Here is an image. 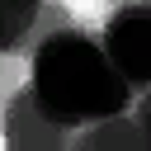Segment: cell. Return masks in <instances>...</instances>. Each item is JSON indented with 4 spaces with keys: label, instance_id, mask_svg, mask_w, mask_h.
Here are the masks:
<instances>
[{
    "label": "cell",
    "instance_id": "obj_2",
    "mask_svg": "<svg viewBox=\"0 0 151 151\" xmlns=\"http://www.w3.org/2000/svg\"><path fill=\"white\" fill-rule=\"evenodd\" d=\"M85 132H90V123H80V127H57V123H47V118H38V109H33V99H28V90L9 104V123H5V151H71V146H80L85 142Z\"/></svg>",
    "mask_w": 151,
    "mask_h": 151
},
{
    "label": "cell",
    "instance_id": "obj_1",
    "mask_svg": "<svg viewBox=\"0 0 151 151\" xmlns=\"http://www.w3.org/2000/svg\"><path fill=\"white\" fill-rule=\"evenodd\" d=\"M123 5L118 0H104V5H85V0H47V5H38V14H33V24L19 33V42L28 47V52H38V42L42 38H52V33H66V28H80L85 38H94V42H104V24L118 14Z\"/></svg>",
    "mask_w": 151,
    "mask_h": 151
}]
</instances>
